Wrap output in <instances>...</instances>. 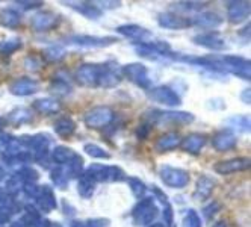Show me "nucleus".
I'll list each match as a JSON object with an SVG mask.
<instances>
[{
	"label": "nucleus",
	"instance_id": "obj_11",
	"mask_svg": "<svg viewBox=\"0 0 251 227\" xmlns=\"http://www.w3.org/2000/svg\"><path fill=\"white\" fill-rule=\"evenodd\" d=\"M212 146L220 151H227L236 146V135L228 130L218 132L212 138Z\"/></svg>",
	"mask_w": 251,
	"mask_h": 227
},
{
	"label": "nucleus",
	"instance_id": "obj_2",
	"mask_svg": "<svg viewBox=\"0 0 251 227\" xmlns=\"http://www.w3.org/2000/svg\"><path fill=\"white\" fill-rule=\"evenodd\" d=\"M103 65L99 64H82L76 70V80L82 86H88V88H96L99 86L100 75H101Z\"/></svg>",
	"mask_w": 251,
	"mask_h": 227
},
{
	"label": "nucleus",
	"instance_id": "obj_22",
	"mask_svg": "<svg viewBox=\"0 0 251 227\" xmlns=\"http://www.w3.org/2000/svg\"><path fill=\"white\" fill-rule=\"evenodd\" d=\"M53 158H55L58 162H73L77 158V154L65 146H58L55 150H53Z\"/></svg>",
	"mask_w": 251,
	"mask_h": 227
},
{
	"label": "nucleus",
	"instance_id": "obj_12",
	"mask_svg": "<svg viewBox=\"0 0 251 227\" xmlns=\"http://www.w3.org/2000/svg\"><path fill=\"white\" fill-rule=\"evenodd\" d=\"M194 43L199 44V46H203V47H207L210 50H223L224 46H226L224 38H221L220 35H217V33L199 35V37L194 38Z\"/></svg>",
	"mask_w": 251,
	"mask_h": 227
},
{
	"label": "nucleus",
	"instance_id": "obj_1",
	"mask_svg": "<svg viewBox=\"0 0 251 227\" xmlns=\"http://www.w3.org/2000/svg\"><path fill=\"white\" fill-rule=\"evenodd\" d=\"M149 123L156 121L160 125H189L195 120V117L189 112H180V111H168V112H159L156 109H151L147 112Z\"/></svg>",
	"mask_w": 251,
	"mask_h": 227
},
{
	"label": "nucleus",
	"instance_id": "obj_3",
	"mask_svg": "<svg viewBox=\"0 0 251 227\" xmlns=\"http://www.w3.org/2000/svg\"><path fill=\"white\" fill-rule=\"evenodd\" d=\"M114 121V111L109 106H99L89 111L85 115V123L88 127L93 129H101L109 126Z\"/></svg>",
	"mask_w": 251,
	"mask_h": 227
},
{
	"label": "nucleus",
	"instance_id": "obj_13",
	"mask_svg": "<svg viewBox=\"0 0 251 227\" xmlns=\"http://www.w3.org/2000/svg\"><path fill=\"white\" fill-rule=\"evenodd\" d=\"M207 143V138L201 133H192L189 136H186L183 141L180 143L183 150L192 153V154H197V153H200V150L206 146Z\"/></svg>",
	"mask_w": 251,
	"mask_h": 227
},
{
	"label": "nucleus",
	"instance_id": "obj_26",
	"mask_svg": "<svg viewBox=\"0 0 251 227\" xmlns=\"http://www.w3.org/2000/svg\"><path fill=\"white\" fill-rule=\"evenodd\" d=\"M85 151L89 156H94V158H109V153H107L106 150H103L97 144H86L85 146Z\"/></svg>",
	"mask_w": 251,
	"mask_h": 227
},
{
	"label": "nucleus",
	"instance_id": "obj_17",
	"mask_svg": "<svg viewBox=\"0 0 251 227\" xmlns=\"http://www.w3.org/2000/svg\"><path fill=\"white\" fill-rule=\"evenodd\" d=\"M250 165V159L248 158H239V159H230V161H224L215 165V170L218 173H231V171H239L244 168H248Z\"/></svg>",
	"mask_w": 251,
	"mask_h": 227
},
{
	"label": "nucleus",
	"instance_id": "obj_14",
	"mask_svg": "<svg viewBox=\"0 0 251 227\" xmlns=\"http://www.w3.org/2000/svg\"><path fill=\"white\" fill-rule=\"evenodd\" d=\"M118 33L124 35V37L127 38H132V40H144V38H150L151 37V32L144 29L142 26H138V25H124V26H120L117 29Z\"/></svg>",
	"mask_w": 251,
	"mask_h": 227
},
{
	"label": "nucleus",
	"instance_id": "obj_25",
	"mask_svg": "<svg viewBox=\"0 0 251 227\" xmlns=\"http://www.w3.org/2000/svg\"><path fill=\"white\" fill-rule=\"evenodd\" d=\"M248 118L247 117H231L227 120V123L228 126L231 127H235L236 130H241V132H245L250 129V123H248Z\"/></svg>",
	"mask_w": 251,
	"mask_h": 227
},
{
	"label": "nucleus",
	"instance_id": "obj_15",
	"mask_svg": "<svg viewBox=\"0 0 251 227\" xmlns=\"http://www.w3.org/2000/svg\"><path fill=\"white\" fill-rule=\"evenodd\" d=\"M223 23V19L217 12H200L192 20V25L200 27H218Z\"/></svg>",
	"mask_w": 251,
	"mask_h": 227
},
{
	"label": "nucleus",
	"instance_id": "obj_20",
	"mask_svg": "<svg viewBox=\"0 0 251 227\" xmlns=\"http://www.w3.org/2000/svg\"><path fill=\"white\" fill-rule=\"evenodd\" d=\"M55 132L59 136H68L76 132V123L70 117H62L55 123Z\"/></svg>",
	"mask_w": 251,
	"mask_h": 227
},
{
	"label": "nucleus",
	"instance_id": "obj_24",
	"mask_svg": "<svg viewBox=\"0 0 251 227\" xmlns=\"http://www.w3.org/2000/svg\"><path fill=\"white\" fill-rule=\"evenodd\" d=\"M44 56H46L49 61L56 62V61H61V59L65 56V50H64V47H61V46H53V47L46 49Z\"/></svg>",
	"mask_w": 251,
	"mask_h": 227
},
{
	"label": "nucleus",
	"instance_id": "obj_6",
	"mask_svg": "<svg viewBox=\"0 0 251 227\" xmlns=\"http://www.w3.org/2000/svg\"><path fill=\"white\" fill-rule=\"evenodd\" d=\"M149 97L150 100L165 104V106H178L182 103L178 94L170 86H154V88H150Z\"/></svg>",
	"mask_w": 251,
	"mask_h": 227
},
{
	"label": "nucleus",
	"instance_id": "obj_7",
	"mask_svg": "<svg viewBox=\"0 0 251 227\" xmlns=\"http://www.w3.org/2000/svg\"><path fill=\"white\" fill-rule=\"evenodd\" d=\"M159 25L165 29H185L192 25V20L186 19V17L180 14L164 12L159 15Z\"/></svg>",
	"mask_w": 251,
	"mask_h": 227
},
{
	"label": "nucleus",
	"instance_id": "obj_9",
	"mask_svg": "<svg viewBox=\"0 0 251 227\" xmlns=\"http://www.w3.org/2000/svg\"><path fill=\"white\" fill-rule=\"evenodd\" d=\"M228 20L233 25L242 23L250 15V3L248 2H231L227 6Z\"/></svg>",
	"mask_w": 251,
	"mask_h": 227
},
{
	"label": "nucleus",
	"instance_id": "obj_18",
	"mask_svg": "<svg viewBox=\"0 0 251 227\" xmlns=\"http://www.w3.org/2000/svg\"><path fill=\"white\" fill-rule=\"evenodd\" d=\"M33 108L41 114H56L61 111V101L58 99H40L33 103Z\"/></svg>",
	"mask_w": 251,
	"mask_h": 227
},
{
	"label": "nucleus",
	"instance_id": "obj_19",
	"mask_svg": "<svg viewBox=\"0 0 251 227\" xmlns=\"http://www.w3.org/2000/svg\"><path fill=\"white\" fill-rule=\"evenodd\" d=\"M38 91V83L32 79H20L12 86V93L19 96H29Z\"/></svg>",
	"mask_w": 251,
	"mask_h": 227
},
{
	"label": "nucleus",
	"instance_id": "obj_23",
	"mask_svg": "<svg viewBox=\"0 0 251 227\" xmlns=\"http://www.w3.org/2000/svg\"><path fill=\"white\" fill-rule=\"evenodd\" d=\"M51 91L55 94H59V96H68L71 93V86L65 79L56 77L51 82Z\"/></svg>",
	"mask_w": 251,
	"mask_h": 227
},
{
	"label": "nucleus",
	"instance_id": "obj_8",
	"mask_svg": "<svg viewBox=\"0 0 251 227\" xmlns=\"http://www.w3.org/2000/svg\"><path fill=\"white\" fill-rule=\"evenodd\" d=\"M115 40L109 38V37H88V35H76V37H70L67 40L68 44H76L80 47H104L112 44Z\"/></svg>",
	"mask_w": 251,
	"mask_h": 227
},
{
	"label": "nucleus",
	"instance_id": "obj_5",
	"mask_svg": "<svg viewBox=\"0 0 251 227\" xmlns=\"http://www.w3.org/2000/svg\"><path fill=\"white\" fill-rule=\"evenodd\" d=\"M224 72H231L242 79H250V61L239 56H223L217 58Z\"/></svg>",
	"mask_w": 251,
	"mask_h": 227
},
{
	"label": "nucleus",
	"instance_id": "obj_4",
	"mask_svg": "<svg viewBox=\"0 0 251 227\" xmlns=\"http://www.w3.org/2000/svg\"><path fill=\"white\" fill-rule=\"evenodd\" d=\"M124 76L133 83H136L141 88H151V80L149 76V70L142 64H129L123 68Z\"/></svg>",
	"mask_w": 251,
	"mask_h": 227
},
{
	"label": "nucleus",
	"instance_id": "obj_10",
	"mask_svg": "<svg viewBox=\"0 0 251 227\" xmlns=\"http://www.w3.org/2000/svg\"><path fill=\"white\" fill-rule=\"evenodd\" d=\"M61 22V17L55 12H41L33 17L32 25L37 30H49L56 27L58 23Z\"/></svg>",
	"mask_w": 251,
	"mask_h": 227
},
{
	"label": "nucleus",
	"instance_id": "obj_27",
	"mask_svg": "<svg viewBox=\"0 0 251 227\" xmlns=\"http://www.w3.org/2000/svg\"><path fill=\"white\" fill-rule=\"evenodd\" d=\"M150 130H151V125L149 123V121H146V123H141V126L136 129V136L139 139H146L147 135H150Z\"/></svg>",
	"mask_w": 251,
	"mask_h": 227
},
{
	"label": "nucleus",
	"instance_id": "obj_21",
	"mask_svg": "<svg viewBox=\"0 0 251 227\" xmlns=\"http://www.w3.org/2000/svg\"><path fill=\"white\" fill-rule=\"evenodd\" d=\"M68 6H71L73 9L82 12L83 15L89 17V19H97V17L101 15V11L97 8V5L94 3H88V2H80V3H68Z\"/></svg>",
	"mask_w": 251,
	"mask_h": 227
},
{
	"label": "nucleus",
	"instance_id": "obj_16",
	"mask_svg": "<svg viewBox=\"0 0 251 227\" xmlns=\"http://www.w3.org/2000/svg\"><path fill=\"white\" fill-rule=\"evenodd\" d=\"M182 143V138L178 133H167L164 136H160L157 141L154 143V147L159 150V151H168V150H173L176 147H178Z\"/></svg>",
	"mask_w": 251,
	"mask_h": 227
}]
</instances>
